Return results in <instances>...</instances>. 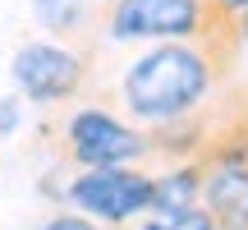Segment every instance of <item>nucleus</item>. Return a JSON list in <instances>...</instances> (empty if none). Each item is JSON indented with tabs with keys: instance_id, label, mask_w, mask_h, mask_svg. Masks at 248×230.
<instances>
[{
	"instance_id": "1",
	"label": "nucleus",
	"mask_w": 248,
	"mask_h": 230,
	"mask_svg": "<svg viewBox=\"0 0 248 230\" xmlns=\"http://www.w3.org/2000/svg\"><path fill=\"white\" fill-rule=\"evenodd\" d=\"M239 51H244L239 28L221 37H202V42H152L120 74L124 115L142 129L193 115L207 97L234 83Z\"/></svg>"
},
{
	"instance_id": "2",
	"label": "nucleus",
	"mask_w": 248,
	"mask_h": 230,
	"mask_svg": "<svg viewBox=\"0 0 248 230\" xmlns=\"http://www.w3.org/2000/svg\"><path fill=\"white\" fill-rule=\"evenodd\" d=\"M239 28V14L216 0H110L101 33L110 42H202Z\"/></svg>"
},
{
	"instance_id": "3",
	"label": "nucleus",
	"mask_w": 248,
	"mask_h": 230,
	"mask_svg": "<svg viewBox=\"0 0 248 230\" xmlns=\"http://www.w3.org/2000/svg\"><path fill=\"white\" fill-rule=\"evenodd\" d=\"M55 148L69 166L92 170V166H138L152 157L147 129L133 120H120L106 106H74L55 124Z\"/></svg>"
},
{
	"instance_id": "4",
	"label": "nucleus",
	"mask_w": 248,
	"mask_h": 230,
	"mask_svg": "<svg viewBox=\"0 0 248 230\" xmlns=\"http://www.w3.org/2000/svg\"><path fill=\"white\" fill-rule=\"evenodd\" d=\"M152 189H156V175L142 166H92L64 184V203L92 221L124 226L152 212Z\"/></svg>"
},
{
	"instance_id": "5",
	"label": "nucleus",
	"mask_w": 248,
	"mask_h": 230,
	"mask_svg": "<svg viewBox=\"0 0 248 230\" xmlns=\"http://www.w3.org/2000/svg\"><path fill=\"white\" fill-rule=\"evenodd\" d=\"M88 51L64 42H28L14 51V65H9V79H14L18 97L37 101V106H64L74 101L83 88H88Z\"/></svg>"
},
{
	"instance_id": "6",
	"label": "nucleus",
	"mask_w": 248,
	"mask_h": 230,
	"mask_svg": "<svg viewBox=\"0 0 248 230\" xmlns=\"http://www.w3.org/2000/svg\"><path fill=\"white\" fill-rule=\"evenodd\" d=\"M202 207L216 221V230H248V157L207 166Z\"/></svg>"
},
{
	"instance_id": "7",
	"label": "nucleus",
	"mask_w": 248,
	"mask_h": 230,
	"mask_svg": "<svg viewBox=\"0 0 248 230\" xmlns=\"http://www.w3.org/2000/svg\"><path fill=\"white\" fill-rule=\"evenodd\" d=\"M202 180H207L202 161H170V170H161L156 189H152V216L175 221V216L202 207Z\"/></svg>"
},
{
	"instance_id": "8",
	"label": "nucleus",
	"mask_w": 248,
	"mask_h": 230,
	"mask_svg": "<svg viewBox=\"0 0 248 230\" xmlns=\"http://www.w3.org/2000/svg\"><path fill=\"white\" fill-rule=\"evenodd\" d=\"M32 14L60 42H83L88 37V23H92L88 0H32Z\"/></svg>"
},
{
	"instance_id": "9",
	"label": "nucleus",
	"mask_w": 248,
	"mask_h": 230,
	"mask_svg": "<svg viewBox=\"0 0 248 230\" xmlns=\"http://www.w3.org/2000/svg\"><path fill=\"white\" fill-rule=\"evenodd\" d=\"M37 230H101L92 216H83V212H55V216H46Z\"/></svg>"
},
{
	"instance_id": "10",
	"label": "nucleus",
	"mask_w": 248,
	"mask_h": 230,
	"mask_svg": "<svg viewBox=\"0 0 248 230\" xmlns=\"http://www.w3.org/2000/svg\"><path fill=\"white\" fill-rule=\"evenodd\" d=\"M18 120H23V101L18 97H0V138L18 133Z\"/></svg>"
},
{
	"instance_id": "11",
	"label": "nucleus",
	"mask_w": 248,
	"mask_h": 230,
	"mask_svg": "<svg viewBox=\"0 0 248 230\" xmlns=\"http://www.w3.org/2000/svg\"><path fill=\"white\" fill-rule=\"evenodd\" d=\"M166 230H216V221L207 216V207H193V212L175 216V221H166Z\"/></svg>"
},
{
	"instance_id": "12",
	"label": "nucleus",
	"mask_w": 248,
	"mask_h": 230,
	"mask_svg": "<svg viewBox=\"0 0 248 230\" xmlns=\"http://www.w3.org/2000/svg\"><path fill=\"white\" fill-rule=\"evenodd\" d=\"M216 5H221V9H230V14H244V9H248V0H216Z\"/></svg>"
},
{
	"instance_id": "13",
	"label": "nucleus",
	"mask_w": 248,
	"mask_h": 230,
	"mask_svg": "<svg viewBox=\"0 0 248 230\" xmlns=\"http://www.w3.org/2000/svg\"><path fill=\"white\" fill-rule=\"evenodd\" d=\"M239 37H244V46H248V9L239 14Z\"/></svg>"
},
{
	"instance_id": "14",
	"label": "nucleus",
	"mask_w": 248,
	"mask_h": 230,
	"mask_svg": "<svg viewBox=\"0 0 248 230\" xmlns=\"http://www.w3.org/2000/svg\"><path fill=\"white\" fill-rule=\"evenodd\" d=\"M138 230H166V221H156V216H152V221H142Z\"/></svg>"
}]
</instances>
